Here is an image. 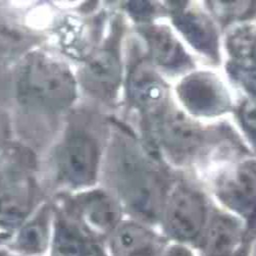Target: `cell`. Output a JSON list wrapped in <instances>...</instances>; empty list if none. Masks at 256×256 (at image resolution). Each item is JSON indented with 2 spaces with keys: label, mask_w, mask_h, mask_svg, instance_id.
Here are the masks:
<instances>
[{
  "label": "cell",
  "mask_w": 256,
  "mask_h": 256,
  "mask_svg": "<svg viewBox=\"0 0 256 256\" xmlns=\"http://www.w3.org/2000/svg\"><path fill=\"white\" fill-rule=\"evenodd\" d=\"M92 248L80 228L60 220L56 226L52 256H91Z\"/></svg>",
  "instance_id": "cell-16"
},
{
  "label": "cell",
  "mask_w": 256,
  "mask_h": 256,
  "mask_svg": "<svg viewBox=\"0 0 256 256\" xmlns=\"http://www.w3.org/2000/svg\"><path fill=\"white\" fill-rule=\"evenodd\" d=\"M151 56L160 66L168 70H182L190 66L184 48L172 33L162 26H150L144 30Z\"/></svg>",
  "instance_id": "cell-14"
},
{
  "label": "cell",
  "mask_w": 256,
  "mask_h": 256,
  "mask_svg": "<svg viewBox=\"0 0 256 256\" xmlns=\"http://www.w3.org/2000/svg\"><path fill=\"white\" fill-rule=\"evenodd\" d=\"M216 195L224 212L239 218L256 234V162L245 160L228 170L218 181Z\"/></svg>",
  "instance_id": "cell-4"
},
{
  "label": "cell",
  "mask_w": 256,
  "mask_h": 256,
  "mask_svg": "<svg viewBox=\"0 0 256 256\" xmlns=\"http://www.w3.org/2000/svg\"><path fill=\"white\" fill-rule=\"evenodd\" d=\"M0 256H2V255H0Z\"/></svg>",
  "instance_id": "cell-24"
},
{
  "label": "cell",
  "mask_w": 256,
  "mask_h": 256,
  "mask_svg": "<svg viewBox=\"0 0 256 256\" xmlns=\"http://www.w3.org/2000/svg\"><path fill=\"white\" fill-rule=\"evenodd\" d=\"M230 72L249 92L256 94V60H235Z\"/></svg>",
  "instance_id": "cell-19"
},
{
  "label": "cell",
  "mask_w": 256,
  "mask_h": 256,
  "mask_svg": "<svg viewBox=\"0 0 256 256\" xmlns=\"http://www.w3.org/2000/svg\"><path fill=\"white\" fill-rule=\"evenodd\" d=\"M174 22L184 37L200 52L210 58L218 56V34L214 24L197 10H185L176 16Z\"/></svg>",
  "instance_id": "cell-15"
},
{
  "label": "cell",
  "mask_w": 256,
  "mask_h": 256,
  "mask_svg": "<svg viewBox=\"0 0 256 256\" xmlns=\"http://www.w3.org/2000/svg\"><path fill=\"white\" fill-rule=\"evenodd\" d=\"M76 216L87 231L96 235L114 233L118 226V203L108 194L95 191L81 196L74 202Z\"/></svg>",
  "instance_id": "cell-10"
},
{
  "label": "cell",
  "mask_w": 256,
  "mask_h": 256,
  "mask_svg": "<svg viewBox=\"0 0 256 256\" xmlns=\"http://www.w3.org/2000/svg\"><path fill=\"white\" fill-rule=\"evenodd\" d=\"M249 256H256V234L252 236L250 242V249H249Z\"/></svg>",
  "instance_id": "cell-23"
},
{
  "label": "cell",
  "mask_w": 256,
  "mask_h": 256,
  "mask_svg": "<svg viewBox=\"0 0 256 256\" xmlns=\"http://www.w3.org/2000/svg\"><path fill=\"white\" fill-rule=\"evenodd\" d=\"M162 256H198V254L194 248L170 243Z\"/></svg>",
  "instance_id": "cell-21"
},
{
  "label": "cell",
  "mask_w": 256,
  "mask_h": 256,
  "mask_svg": "<svg viewBox=\"0 0 256 256\" xmlns=\"http://www.w3.org/2000/svg\"><path fill=\"white\" fill-rule=\"evenodd\" d=\"M240 116L246 129L256 134V99H250L245 102L242 106Z\"/></svg>",
  "instance_id": "cell-20"
},
{
  "label": "cell",
  "mask_w": 256,
  "mask_h": 256,
  "mask_svg": "<svg viewBox=\"0 0 256 256\" xmlns=\"http://www.w3.org/2000/svg\"><path fill=\"white\" fill-rule=\"evenodd\" d=\"M18 93L26 104L58 110L72 104L76 90L66 66L45 56H33L18 72Z\"/></svg>",
  "instance_id": "cell-2"
},
{
  "label": "cell",
  "mask_w": 256,
  "mask_h": 256,
  "mask_svg": "<svg viewBox=\"0 0 256 256\" xmlns=\"http://www.w3.org/2000/svg\"><path fill=\"white\" fill-rule=\"evenodd\" d=\"M128 91L134 104L142 112L160 116L166 110V86L147 64H137L131 72Z\"/></svg>",
  "instance_id": "cell-12"
},
{
  "label": "cell",
  "mask_w": 256,
  "mask_h": 256,
  "mask_svg": "<svg viewBox=\"0 0 256 256\" xmlns=\"http://www.w3.org/2000/svg\"><path fill=\"white\" fill-rule=\"evenodd\" d=\"M32 187L20 166L0 168V226H14L27 216L32 206Z\"/></svg>",
  "instance_id": "cell-8"
},
{
  "label": "cell",
  "mask_w": 256,
  "mask_h": 256,
  "mask_svg": "<svg viewBox=\"0 0 256 256\" xmlns=\"http://www.w3.org/2000/svg\"><path fill=\"white\" fill-rule=\"evenodd\" d=\"M212 210L199 192L190 187H174L166 197L160 220L164 237L172 244L196 249Z\"/></svg>",
  "instance_id": "cell-3"
},
{
  "label": "cell",
  "mask_w": 256,
  "mask_h": 256,
  "mask_svg": "<svg viewBox=\"0 0 256 256\" xmlns=\"http://www.w3.org/2000/svg\"><path fill=\"white\" fill-rule=\"evenodd\" d=\"M110 174L122 201L142 224L160 222L168 195L138 147L122 140L110 154Z\"/></svg>",
  "instance_id": "cell-1"
},
{
  "label": "cell",
  "mask_w": 256,
  "mask_h": 256,
  "mask_svg": "<svg viewBox=\"0 0 256 256\" xmlns=\"http://www.w3.org/2000/svg\"><path fill=\"white\" fill-rule=\"evenodd\" d=\"M122 68L118 54L112 49H100L89 58L84 70L83 81L91 92L114 97L120 87Z\"/></svg>",
  "instance_id": "cell-13"
},
{
  "label": "cell",
  "mask_w": 256,
  "mask_h": 256,
  "mask_svg": "<svg viewBox=\"0 0 256 256\" xmlns=\"http://www.w3.org/2000/svg\"><path fill=\"white\" fill-rule=\"evenodd\" d=\"M247 226L224 210H212L202 238L196 247L198 256H222L247 247L252 239Z\"/></svg>",
  "instance_id": "cell-6"
},
{
  "label": "cell",
  "mask_w": 256,
  "mask_h": 256,
  "mask_svg": "<svg viewBox=\"0 0 256 256\" xmlns=\"http://www.w3.org/2000/svg\"><path fill=\"white\" fill-rule=\"evenodd\" d=\"M98 164L99 150L91 136L79 131L66 138L58 153V168L66 182L74 187L90 185Z\"/></svg>",
  "instance_id": "cell-5"
},
{
  "label": "cell",
  "mask_w": 256,
  "mask_h": 256,
  "mask_svg": "<svg viewBox=\"0 0 256 256\" xmlns=\"http://www.w3.org/2000/svg\"><path fill=\"white\" fill-rule=\"evenodd\" d=\"M160 138L170 154L185 158L200 146L202 134L199 128L182 112L164 110L160 116Z\"/></svg>",
  "instance_id": "cell-11"
},
{
  "label": "cell",
  "mask_w": 256,
  "mask_h": 256,
  "mask_svg": "<svg viewBox=\"0 0 256 256\" xmlns=\"http://www.w3.org/2000/svg\"><path fill=\"white\" fill-rule=\"evenodd\" d=\"M170 243L142 222H126L112 233L114 256H162Z\"/></svg>",
  "instance_id": "cell-9"
},
{
  "label": "cell",
  "mask_w": 256,
  "mask_h": 256,
  "mask_svg": "<svg viewBox=\"0 0 256 256\" xmlns=\"http://www.w3.org/2000/svg\"><path fill=\"white\" fill-rule=\"evenodd\" d=\"M249 249H250V244L247 247H245V248H243V249H241L237 252H234V253H231V254H226V255H222V256H249Z\"/></svg>",
  "instance_id": "cell-22"
},
{
  "label": "cell",
  "mask_w": 256,
  "mask_h": 256,
  "mask_svg": "<svg viewBox=\"0 0 256 256\" xmlns=\"http://www.w3.org/2000/svg\"><path fill=\"white\" fill-rule=\"evenodd\" d=\"M178 96L193 114L212 116L224 112L230 98L222 83L210 72H195L188 76L178 88Z\"/></svg>",
  "instance_id": "cell-7"
},
{
  "label": "cell",
  "mask_w": 256,
  "mask_h": 256,
  "mask_svg": "<svg viewBox=\"0 0 256 256\" xmlns=\"http://www.w3.org/2000/svg\"><path fill=\"white\" fill-rule=\"evenodd\" d=\"M48 241L47 216H40L26 224L18 237V245L27 253H41Z\"/></svg>",
  "instance_id": "cell-17"
},
{
  "label": "cell",
  "mask_w": 256,
  "mask_h": 256,
  "mask_svg": "<svg viewBox=\"0 0 256 256\" xmlns=\"http://www.w3.org/2000/svg\"><path fill=\"white\" fill-rule=\"evenodd\" d=\"M235 60H256V31L251 28L236 30L228 41Z\"/></svg>",
  "instance_id": "cell-18"
}]
</instances>
